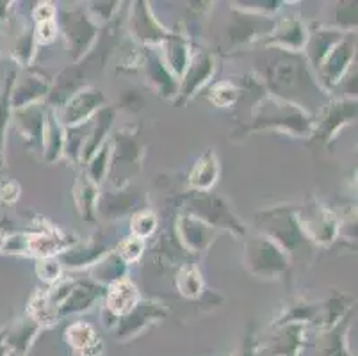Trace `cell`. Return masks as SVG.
<instances>
[{
    "instance_id": "obj_1",
    "label": "cell",
    "mask_w": 358,
    "mask_h": 356,
    "mask_svg": "<svg viewBox=\"0 0 358 356\" xmlns=\"http://www.w3.org/2000/svg\"><path fill=\"white\" fill-rule=\"evenodd\" d=\"M68 342L75 351L83 353L84 356H96L100 353V341L95 329L84 322H75L66 329Z\"/></svg>"
},
{
    "instance_id": "obj_2",
    "label": "cell",
    "mask_w": 358,
    "mask_h": 356,
    "mask_svg": "<svg viewBox=\"0 0 358 356\" xmlns=\"http://www.w3.org/2000/svg\"><path fill=\"white\" fill-rule=\"evenodd\" d=\"M138 289L130 280H120L109 292V310L115 313H129L138 303Z\"/></svg>"
},
{
    "instance_id": "obj_3",
    "label": "cell",
    "mask_w": 358,
    "mask_h": 356,
    "mask_svg": "<svg viewBox=\"0 0 358 356\" xmlns=\"http://www.w3.org/2000/svg\"><path fill=\"white\" fill-rule=\"evenodd\" d=\"M102 100V97H96V94L93 93H86V94H80V97L73 98V102L68 106V111H66V122L68 123H79L83 118H87V114L91 113V111L95 109L96 102H100Z\"/></svg>"
},
{
    "instance_id": "obj_4",
    "label": "cell",
    "mask_w": 358,
    "mask_h": 356,
    "mask_svg": "<svg viewBox=\"0 0 358 356\" xmlns=\"http://www.w3.org/2000/svg\"><path fill=\"white\" fill-rule=\"evenodd\" d=\"M216 173H217V166L214 162V157L210 155H205L198 166L194 168L193 173V184L198 185V187H209L210 184H214L216 180Z\"/></svg>"
},
{
    "instance_id": "obj_5",
    "label": "cell",
    "mask_w": 358,
    "mask_h": 356,
    "mask_svg": "<svg viewBox=\"0 0 358 356\" xmlns=\"http://www.w3.org/2000/svg\"><path fill=\"white\" fill-rule=\"evenodd\" d=\"M29 246H31L32 253L41 255L43 259H48L59 248V243H57L55 237H50V235H36V237L29 241Z\"/></svg>"
},
{
    "instance_id": "obj_6",
    "label": "cell",
    "mask_w": 358,
    "mask_h": 356,
    "mask_svg": "<svg viewBox=\"0 0 358 356\" xmlns=\"http://www.w3.org/2000/svg\"><path fill=\"white\" fill-rule=\"evenodd\" d=\"M155 227H157V220H155V215L152 212H141L132 221V232H134L136 237H139V239L152 234L155 230Z\"/></svg>"
},
{
    "instance_id": "obj_7",
    "label": "cell",
    "mask_w": 358,
    "mask_h": 356,
    "mask_svg": "<svg viewBox=\"0 0 358 356\" xmlns=\"http://www.w3.org/2000/svg\"><path fill=\"white\" fill-rule=\"evenodd\" d=\"M143 253V241L139 239V237H130L129 241H125V243L122 244V248H120V255L123 257V260L125 262H136V260L141 257Z\"/></svg>"
},
{
    "instance_id": "obj_8",
    "label": "cell",
    "mask_w": 358,
    "mask_h": 356,
    "mask_svg": "<svg viewBox=\"0 0 358 356\" xmlns=\"http://www.w3.org/2000/svg\"><path fill=\"white\" fill-rule=\"evenodd\" d=\"M38 271H40L41 278L47 280V282H55V280L59 278V273H61V267L59 264L55 262V260L50 259H43L38 266Z\"/></svg>"
},
{
    "instance_id": "obj_9",
    "label": "cell",
    "mask_w": 358,
    "mask_h": 356,
    "mask_svg": "<svg viewBox=\"0 0 358 356\" xmlns=\"http://www.w3.org/2000/svg\"><path fill=\"white\" fill-rule=\"evenodd\" d=\"M55 29L54 24H52V20L48 22H40V34H41V41H50L52 36H54Z\"/></svg>"
}]
</instances>
